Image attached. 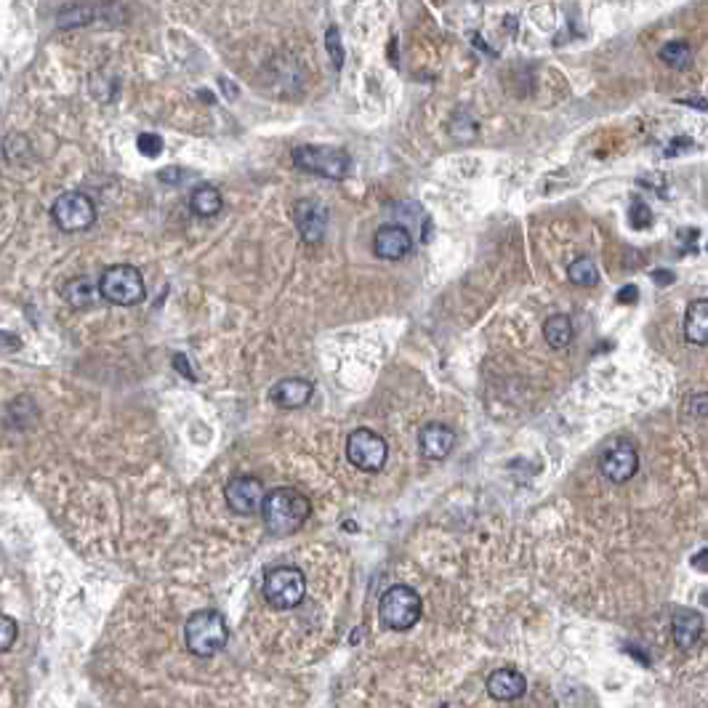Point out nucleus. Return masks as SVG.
<instances>
[{"instance_id": "f257e3e1", "label": "nucleus", "mask_w": 708, "mask_h": 708, "mask_svg": "<svg viewBox=\"0 0 708 708\" xmlns=\"http://www.w3.org/2000/svg\"><path fill=\"white\" fill-rule=\"evenodd\" d=\"M261 516L270 533L275 536H290L296 530L304 527V522L310 519V498L296 490V487H277L272 493L264 496L261 501Z\"/></svg>"}, {"instance_id": "f03ea898", "label": "nucleus", "mask_w": 708, "mask_h": 708, "mask_svg": "<svg viewBox=\"0 0 708 708\" xmlns=\"http://www.w3.org/2000/svg\"><path fill=\"white\" fill-rule=\"evenodd\" d=\"M184 639H187V647H190L192 655L211 658V655H216L227 647L230 629H227V621L221 618V613L197 610L195 615H190V621L184 626Z\"/></svg>"}, {"instance_id": "7ed1b4c3", "label": "nucleus", "mask_w": 708, "mask_h": 708, "mask_svg": "<svg viewBox=\"0 0 708 708\" xmlns=\"http://www.w3.org/2000/svg\"><path fill=\"white\" fill-rule=\"evenodd\" d=\"M96 285H99V296L115 307H136L147 296L144 277L131 264H115L104 270Z\"/></svg>"}, {"instance_id": "20e7f679", "label": "nucleus", "mask_w": 708, "mask_h": 708, "mask_svg": "<svg viewBox=\"0 0 708 708\" xmlns=\"http://www.w3.org/2000/svg\"><path fill=\"white\" fill-rule=\"evenodd\" d=\"M293 165L299 171H307V173H317L322 179H333V182H341L349 176V168H352V160L344 150L339 147H317V144H304V147H296L293 150Z\"/></svg>"}, {"instance_id": "39448f33", "label": "nucleus", "mask_w": 708, "mask_h": 708, "mask_svg": "<svg viewBox=\"0 0 708 708\" xmlns=\"http://www.w3.org/2000/svg\"><path fill=\"white\" fill-rule=\"evenodd\" d=\"M421 596L410 586H392L379 602V618L387 629L405 631L413 629L421 618Z\"/></svg>"}, {"instance_id": "423d86ee", "label": "nucleus", "mask_w": 708, "mask_h": 708, "mask_svg": "<svg viewBox=\"0 0 708 708\" xmlns=\"http://www.w3.org/2000/svg\"><path fill=\"white\" fill-rule=\"evenodd\" d=\"M307 594V578L299 567L282 565L264 575V596L275 610H293Z\"/></svg>"}, {"instance_id": "0eeeda50", "label": "nucleus", "mask_w": 708, "mask_h": 708, "mask_svg": "<svg viewBox=\"0 0 708 708\" xmlns=\"http://www.w3.org/2000/svg\"><path fill=\"white\" fill-rule=\"evenodd\" d=\"M51 219L62 232H83L96 221V205L85 192H64L54 200Z\"/></svg>"}, {"instance_id": "6e6552de", "label": "nucleus", "mask_w": 708, "mask_h": 708, "mask_svg": "<svg viewBox=\"0 0 708 708\" xmlns=\"http://www.w3.org/2000/svg\"><path fill=\"white\" fill-rule=\"evenodd\" d=\"M347 456L357 469L362 472H379L387 464L389 447L384 442V437H379L370 429H354L347 439Z\"/></svg>"}, {"instance_id": "1a4fd4ad", "label": "nucleus", "mask_w": 708, "mask_h": 708, "mask_svg": "<svg viewBox=\"0 0 708 708\" xmlns=\"http://www.w3.org/2000/svg\"><path fill=\"white\" fill-rule=\"evenodd\" d=\"M264 496V482L259 477H232L224 487L227 506L235 514H256Z\"/></svg>"}, {"instance_id": "9d476101", "label": "nucleus", "mask_w": 708, "mask_h": 708, "mask_svg": "<svg viewBox=\"0 0 708 708\" xmlns=\"http://www.w3.org/2000/svg\"><path fill=\"white\" fill-rule=\"evenodd\" d=\"M636 469H639V456H636V447L629 442H615L602 456V474L615 485L629 482L631 477L636 474Z\"/></svg>"}, {"instance_id": "9b49d317", "label": "nucleus", "mask_w": 708, "mask_h": 708, "mask_svg": "<svg viewBox=\"0 0 708 708\" xmlns=\"http://www.w3.org/2000/svg\"><path fill=\"white\" fill-rule=\"evenodd\" d=\"M293 219H296V227L304 237V242H320L325 237V230H328V208L315 200V197H307V200H299L296 202V211H293Z\"/></svg>"}, {"instance_id": "f8f14e48", "label": "nucleus", "mask_w": 708, "mask_h": 708, "mask_svg": "<svg viewBox=\"0 0 708 708\" xmlns=\"http://www.w3.org/2000/svg\"><path fill=\"white\" fill-rule=\"evenodd\" d=\"M410 248H413V237L405 227H397V224L381 227L373 237V251L384 261H399L402 256L410 253Z\"/></svg>"}, {"instance_id": "ddd939ff", "label": "nucleus", "mask_w": 708, "mask_h": 708, "mask_svg": "<svg viewBox=\"0 0 708 708\" xmlns=\"http://www.w3.org/2000/svg\"><path fill=\"white\" fill-rule=\"evenodd\" d=\"M453 445H456V432L447 427V424H427L421 434H418V447L427 458L432 461H442L453 453Z\"/></svg>"}, {"instance_id": "4468645a", "label": "nucleus", "mask_w": 708, "mask_h": 708, "mask_svg": "<svg viewBox=\"0 0 708 708\" xmlns=\"http://www.w3.org/2000/svg\"><path fill=\"white\" fill-rule=\"evenodd\" d=\"M674 642H676V647L679 650H693L698 642H701V636H703V626H706V621H703V615L698 613V610H676V615H674Z\"/></svg>"}, {"instance_id": "2eb2a0df", "label": "nucleus", "mask_w": 708, "mask_h": 708, "mask_svg": "<svg viewBox=\"0 0 708 708\" xmlns=\"http://www.w3.org/2000/svg\"><path fill=\"white\" fill-rule=\"evenodd\" d=\"M487 693L496 701H516L527 693V679L516 669H498L487 676Z\"/></svg>"}, {"instance_id": "dca6fc26", "label": "nucleus", "mask_w": 708, "mask_h": 708, "mask_svg": "<svg viewBox=\"0 0 708 708\" xmlns=\"http://www.w3.org/2000/svg\"><path fill=\"white\" fill-rule=\"evenodd\" d=\"M312 392H315V387L307 379H282L272 387V399H275L277 408L296 410V408H304L312 399Z\"/></svg>"}, {"instance_id": "f3484780", "label": "nucleus", "mask_w": 708, "mask_h": 708, "mask_svg": "<svg viewBox=\"0 0 708 708\" xmlns=\"http://www.w3.org/2000/svg\"><path fill=\"white\" fill-rule=\"evenodd\" d=\"M62 296H64V301H67L73 310H88V307H93L96 299H99V285L83 275L73 277V280L64 282Z\"/></svg>"}, {"instance_id": "a211bd4d", "label": "nucleus", "mask_w": 708, "mask_h": 708, "mask_svg": "<svg viewBox=\"0 0 708 708\" xmlns=\"http://www.w3.org/2000/svg\"><path fill=\"white\" fill-rule=\"evenodd\" d=\"M684 339L695 347L708 344V301L698 299L690 304L687 317H684Z\"/></svg>"}, {"instance_id": "6ab92c4d", "label": "nucleus", "mask_w": 708, "mask_h": 708, "mask_svg": "<svg viewBox=\"0 0 708 708\" xmlns=\"http://www.w3.org/2000/svg\"><path fill=\"white\" fill-rule=\"evenodd\" d=\"M190 208L200 219H211L221 211V192L211 184H200L190 195Z\"/></svg>"}, {"instance_id": "aec40b11", "label": "nucleus", "mask_w": 708, "mask_h": 708, "mask_svg": "<svg viewBox=\"0 0 708 708\" xmlns=\"http://www.w3.org/2000/svg\"><path fill=\"white\" fill-rule=\"evenodd\" d=\"M544 336L554 349H565L573 341V320L567 315H551L544 322Z\"/></svg>"}, {"instance_id": "412c9836", "label": "nucleus", "mask_w": 708, "mask_h": 708, "mask_svg": "<svg viewBox=\"0 0 708 708\" xmlns=\"http://www.w3.org/2000/svg\"><path fill=\"white\" fill-rule=\"evenodd\" d=\"M658 56H661L664 64H669L674 70H687V67L693 64V48H690L684 40H671V43H666V45L658 51Z\"/></svg>"}, {"instance_id": "4be33fe9", "label": "nucleus", "mask_w": 708, "mask_h": 708, "mask_svg": "<svg viewBox=\"0 0 708 708\" xmlns=\"http://www.w3.org/2000/svg\"><path fill=\"white\" fill-rule=\"evenodd\" d=\"M567 277H570L573 285H581V288L599 285V270H596V264H594L591 259H586V256H584V259H575V261L570 264Z\"/></svg>"}, {"instance_id": "5701e85b", "label": "nucleus", "mask_w": 708, "mask_h": 708, "mask_svg": "<svg viewBox=\"0 0 708 708\" xmlns=\"http://www.w3.org/2000/svg\"><path fill=\"white\" fill-rule=\"evenodd\" d=\"M91 19H93V8L73 5V8H64L59 14V27H80V25H88Z\"/></svg>"}, {"instance_id": "b1692460", "label": "nucleus", "mask_w": 708, "mask_h": 708, "mask_svg": "<svg viewBox=\"0 0 708 708\" xmlns=\"http://www.w3.org/2000/svg\"><path fill=\"white\" fill-rule=\"evenodd\" d=\"M325 48H328V54H330V59H333V67L341 70V67H344V45H341L339 27H330V30L325 33Z\"/></svg>"}, {"instance_id": "393cba45", "label": "nucleus", "mask_w": 708, "mask_h": 708, "mask_svg": "<svg viewBox=\"0 0 708 708\" xmlns=\"http://www.w3.org/2000/svg\"><path fill=\"white\" fill-rule=\"evenodd\" d=\"M16 636H19V624L11 615L0 613V653H8L14 647Z\"/></svg>"}, {"instance_id": "a878e982", "label": "nucleus", "mask_w": 708, "mask_h": 708, "mask_svg": "<svg viewBox=\"0 0 708 708\" xmlns=\"http://www.w3.org/2000/svg\"><path fill=\"white\" fill-rule=\"evenodd\" d=\"M136 147H139V152L144 158H158L160 152H162V139H160L158 133H139Z\"/></svg>"}, {"instance_id": "bb28decb", "label": "nucleus", "mask_w": 708, "mask_h": 708, "mask_svg": "<svg viewBox=\"0 0 708 708\" xmlns=\"http://www.w3.org/2000/svg\"><path fill=\"white\" fill-rule=\"evenodd\" d=\"M629 216H631V221H634V227H636V230H644V227H650V219H653V213H650L647 202H642V200H634V202H631Z\"/></svg>"}, {"instance_id": "cd10ccee", "label": "nucleus", "mask_w": 708, "mask_h": 708, "mask_svg": "<svg viewBox=\"0 0 708 708\" xmlns=\"http://www.w3.org/2000/svg\"><path fill=\"white\" fill-rule=\"evenodd\" d=\"M173 365L179 368L182 376H187L190 381H195V373H192V368H190V362H187V354H173Z\"/></svg>"}, {"instance_id": "c85d7f7f", "label": "nucleus", "mask_w": 708, "mask_h": 708, "mask_svg": "<svg viewBox=\"0 0 708 708\" xmlns=\"http://www.w3.org/2000/svg\"><path fill=\"white\" fill-rule=\"evenodd\" d=\"M639 299V293H636V288L634 285H626L621 293H618V301H629V304H634Z\"/></svg>"}, {"instance_id": "c756f323", "label": "nucleus", "mask_w": 708, "mask_h": 708, "mask_svg": "<svg viewBox=\"0 0 708 708\" xmlns=\"http://www.w3.org/2000/svg\"><path fill=\"white\" fill-rule=\"evenodd\" d=\"M179 176H182L179 168H165V171H160V179H162V182H182Z\"/></svg>"}, {"instance_id": "7c9ffc66", "label": "nucleus", "mask_w": 708, "mask_h": 708, "mask_svg": "<svg viewBox=\"0 0 708 708\" xmlns=\"http://www.w3.org/2000/svg\"><path fill=\"white\" fill-rule=\"evenodd\" d=\"M0 344H8V352H14V349H19V339L16 336H11V333H0Z\"/></svg>"}, {"instance_id": "2f4dec72", "label": "nucleus", "mask_w": 708, "mask_h": 708, "mask_svg": "<svg viewBox=\"0 0 708 708\" xmlns=\"http://www.w3.org/2000/svg\"><path fill=\"white\" fill-rule=\"evenodd\" d=\"M706 554H708V551L703 549V551H701V554H698V556H695V559H693V562H695V567H698L701 573H706Z\"/></svg>"}]
</instances>
